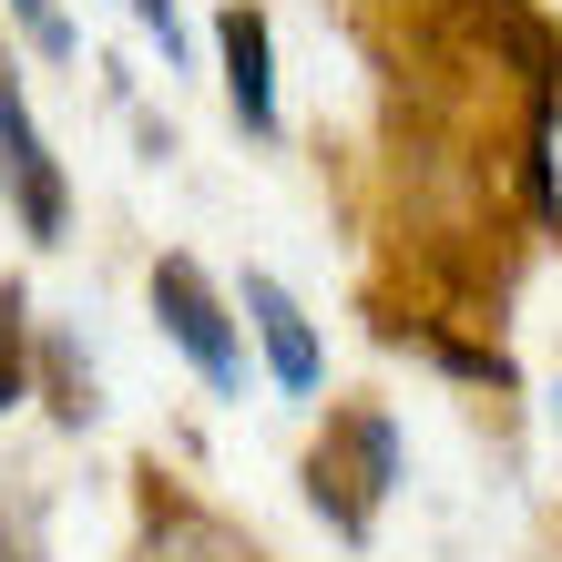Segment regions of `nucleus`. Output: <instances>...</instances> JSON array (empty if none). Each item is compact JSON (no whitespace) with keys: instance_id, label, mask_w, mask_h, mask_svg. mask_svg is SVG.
Listing matches in <instances>:
<instances>
[{"instance_id":"obj_4","label":"nucleus","mask_w":562,"mask_h":562,"mask_svg":"<svg viewBox=\"0 0 562 562\" xmlns=\"http://www.w3.org/2000/svg\"><path fill=\"white\" fill-rule=\"evenodd\" d=\"M236 327H256V348H267V379L286 389V400H317V389H327V338H317V317L296 307V286H286V277L246 267V286H236Z\"/></svg>"},{"instance_id":"obj_2","label":"nucleus","mask_w":562,"mask_h":562,"mask_svg":"<svg viewBox=\"0 0 562 562\" xmlns=\"http://www.w3.org/2000/svg\"><path fill=\"white\" fill-rule=\"evenodd\" d=\"M154 317L164 338L184 348V369L215 389V400H246V327H236V296H225L194 256H154Z\"/></svg>"},{"instance_id":"obj_12","label":"nucleus","mask_w":562,"mask_h":562,"mask_svg":"<svg viewBox=\"0 0 562 562\" xmlns=\"http://www.w3.org/2000/svg\"><path fill=\"white\" fill-rule=\"evenodd\" d=\"M552 409H562V400H552Z\"/></svg>"},{"instance_id":"obj_8","label":"nucleus","mask_w":562,"mask_h":562,"mask_svg":"<svg viewBox=\"0 0 562 562\" xmlns=\"http://www.w3.org/2000/svg\"><path fill=\"white\" fill-rule=\"evenodd\" d=\"M31 389L52 400L61 429H92V419H103V400H92V358H82V338H61V327H52V338H31Z\"/></svg>"},{"instance_id":"obj_7","label":"nucleus","mask_w":562,"mask_h":562,"mask_svg":"<svg viewBox=\"0 0 562 562\" xmlns=\"http://www.w3.org/2000/svg\"><path fill=\"white\" fill-rule=\"evenodd\" d=\"M215 61H225V113H236V134L277 144L286 113H277V31L256 0H225L215 11Z\"/></svg>"},{"instance_id":"obj_10","label":"nucleus","mask_w":562,"mask_h":562,"mask_svg":"<svg viewBox=\"0 0 562 562\" xmlns=\"http://www.w3.org/2000/svg\"><path fill=\"white\" fill-rule=\"evenodd\" d=\"M0 11L21 21V42L42 52V61H82V21L61 11V0H0Z\"/></svg>"},{"instance_id":"obj_3","label":"nucleus","mask_w":562,"mask_h":562,"mask_svg":"<svg viewBox=\"0 0 562 562\" xmlns=\"http://www.w3.org/2000/svg\"><path fill=\"white\" fill-rule=\"evenodd\" d=\"M0 194H11V215H21L31 246H61V225H72V175H61L52 134L31 123V92H21L11 42H0Z\"/></svg>"},{"instance_id":"obj_9","label":"nucleus","mask_w":562,"mask_h":562,"mask_svg":"<svg viewBox=\"0 0 562 562\" xmlns=\"http://www.w3.org/2000/svg\"><path fill=\"white\" fill-rule=\"evenodd\" d=\"M31 400V286L0 277V419Z\"/></svg>"},{"instance_id":"obj_6","label":"nucleus","mask_w":562,"mask_h":562,"mask_svg":"<svg viewBox=\"0 0 562 562\" xmlns=\"http://www.w3.org/2000/svg\"><path fill=\"white\" fill-rule=\"evenodd\" d=\"M144 481V532H134V562H267L225 512H205L194 491H175L164 471H134Z\"/></svg>"},{"instance_id":"obj_11","label":"nucleus","mask_w":562,"mask_h":562,"mask_svg":"<svg viewBox=\"0 0 562 562\" xmlns=\"http://www.w3.org/2000/svg\"><path fill=\"white\" fill-rule=\"evenodd\" d=\"M134 21H144V42L164 52V72H184V61H194V42H184V11H175V0H134Z\"/></svg>"},{"instance_id":"obj_1","label":"nucleus","mask_w":562,"mask_h":562,"mask_svg":"<svg viewBox=\"0 0 562 562\" xmlns=\"http://www.w3.org/2000/svg\"><path fill=\"white\" fill-rule=\"evenodd\" d=\"M400 481H409L400 409H389V400H327L317 440H307V512L358 552V542L379 532V512H389Z\"/></svg>"},{"instance_id":"obj_5","label":"nucleus","mask_w":562,"mask_h":562,"mask_svg":"<svg viewBox=\"0 0 562 562\" xmlns=\"http://www.w3.org/2000/svg\"><path fill=\"white\" fill-rule=\"evenodd\" d=\"M369 338L379 348H409V358H429V369H450V379H471V389H521V369H512V348L502 338H471V317H440V307H369Z\"/></svg>"}]
</instances>
